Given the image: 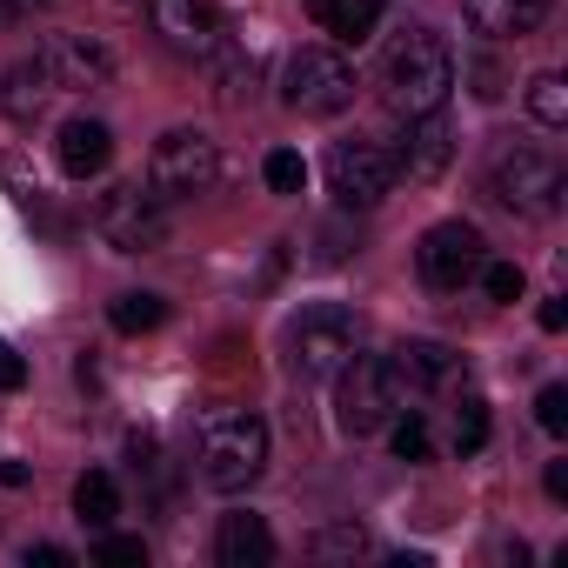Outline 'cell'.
I'll list each match as a JSON object with an SVG mask.
<instances>
[{"label":"cell","instance_id":"1","mask_svg":"<svg viewBox=\"0 0 568 568\" xmlns=\"http://www.w3.org/2000/svg\"><path fill=\"white\" fill-rule=\"evenodd\" d=\"M455 94V54L435 28H408L388 41L382 54V101L395 121H415V114H442Z\"/></svg>","mask_w":568,"mask_h":568},{"label":"cell","instance_id":"2","mask_svg":"<svg viewBox=\"0 0 568 568\" xmlns=\"http://www.w3.org/2000/svg\"><path fill=\"white\" fill-rule=\"evenodd\" d=\"M261 475H267V422L247 415V408L207 415L201 422V481L214 495H241Z\"/></svg>","mask_w":568,"mask_h":568},{"label":"cell","instance_id":"3","mask_svg":"<svg viewBox=\"0 0 568 568\" xmlns=\"http://www.w3.org/2000/svg\"><path fill=\"white\" fill-rule=\"evenodd\" d=\"M561 161L548 154V148H528V141H501L495 148V161H488V194L508 207V214H521V221H548L555 207H561Z\"/></svg>","mask_w":568,"mask_h":568},{"label":"cell","instance_id":"4","mask_svg":"<svg viewBox=\"0 0 568 568\" xmlns=\"http://www.w3.org/2000/svg\"><path fill=\"white\" fill-rule=\"evenodd\" d=\"M355 355H362V315L355 308L322 302V308H302L288 322V368L302 382H335Z\"/></svg>","mask_w":568,"mask_h":568},{"label":"cell","instance_id":"5","mask_svg":"<svg viewBox=\"0 0 568 568\" xmlns=\"http://www.w3.org/2000/svg\"><path fill=\"white\" fill-rule=\"evenodd\" d=\"M94 234L114 247V254H161L174 221H168V201L148 187V181H121L94 201Z\"/></svg>","mask_w":568,"mask_h":568},{"label":"cell","instance_id":"6","mask_svg":"<svg viewBox=\"0 0 568 568\" xmlns=\"http://www.w3.org/2000/svg\"><path fill=\"white\" fill-rule=\"evenodd\" d=\"M355 88H362V74H355V61L342 48H295L288 54V81H281V101H288L295 114H308V121H328V114L355 108Z\"/></svg>","mask_w":568,"mask_h":568},{"label":"cell","instance_id":"7","mask_svg":"<svg viewBox=\"0 0 568 568\" xmlns=\"http://www.w3.org/2000/svg\"><path fill=\"white\" fill-rule=\"evenodd\" d=\"M221 181V141L207 128H168L148 154V187L161 201H194Z\"/></svg>","mask_w":568,"mask_h":568},{"label":"cell","instance_id":"8","mask_svg":"<svg viewBox=\"0 0 568 568\" xmlns=\"http://www.w3.org/2000/svg\"><path fill=\"white\" fill-rule=\"evenodd\" d=\"M335 382H342V402H335L342 435H375V428H388V415L408 402V388L395 382L388 355H355Z\"/></svg>","mask_w":568,"mask_h":568},{"label":"cell","instance_id":"9","mask_svg":"<svg viewBox=\"0 0 568 568\" xmlns=\"http://www.w3.org/2000/svg\"><path fill=\"white\" fill-rule=\"evenodd\" d=\"M481 261H488V241H481L475 221H435L422 234V247H415V267H422V281L435 295H462Z\"/></svg>","mask_w":568,"mask_h":568},{"label":"cell","instance_id":"10","mask_svg":"<svg viewBox=\"0 0 568 568\" xmlns=\"http://www.w3.org/2000/svg\"><path fill=\"white\" fill-rule=\"evenodd\" d=\"M322 174H328V194H335L348 214H355V207H382V201L395 194V161H388L382 141H335L328 161H322Z\"/></svg>","mask_w":568,"mask_h":568},{"label":"cell","instance_id":"11","mask_svg":"<svg viewBox=\"0 0 568 568\" xmlns=\"http://www.w3.org/2000/svg\"><path fill=\"white\" fill-rule=\"evenodd\" d=\"M148 21H154V34H161L174 54H187V61L227 54V34H234L214 0H148Z\"/></svg>","mask_w":568,"mask_h":568},{"label":"cell","instance_id":"12","mask_svg":"<svg viewBox=\"0 0 568 568\" xmlns=\"http://www.w3.org/2000/svg\"><path fill=\"white\" fill-rule=\"evenodd\" d=\"M41 61H48V74H54L61 94H94V88H108L114 68H121L101 34H54V41L41 48Z\"/></svg>","mask_w":568,"mask_h":568},{"label":"cell","instance_id":"13","mask_svg":"<svg viewBox=\"0 0 568 568\" xmlns=\"http://www.w3.org/2000/svg\"><path fill=\"white\" fill-rule=\"evenodd\" d=\"M388 161H395V181L428 187V181H442L448 161H455V128H448L442 114H415V121H402V141L388 148Z\"/></svg>","mask_w":568,"mask_h":568},{"label":"cell","instance_id":"14","mask_svg":"<svg viewBox=\"0 0 568 568\" xmlns=\"http://www.w3.org/2000/svg\"><path fill=\"white\" fill-rule=\"evenodd\" d=\"M388 368L408 395H428V388H448L462 375V355L448 342H428V335H408L402 348H388Z\"/></svg>","mask_w":568,"mask_h":568},{"label":"cell","instance_id":"15","mask_svg":"<svg viewBox=\"0 0 568 568\" xmlns=\"http://www.w3.org/2000/svg\"><path fill=\"white\" fill-rule=\"evenodd\" d=\"M54 161H61L68 181H94V174H108V161H114V134H108V121L74 114V121L61 128V141H54Z\"/></svg>","mask_w":568,"mask_h":568},{"label":"cell","instance_id":"16","mask_svg":"<svg viewBox=\"0 0 568 568\" xmlns=\"http://www.w3.org/2000/svg\"><path fill=\"white\" fill-rule=\"evenodd\" d=\"M462 14L481 41H528L548 21V0H462Z\"/></svg>","mask_w":568,"mask_h":568},{"label":"cell","instance_id":"17","mask_svg":"<svg viewBox=\"0 0 568 568\" xmlns=\"http://www.w3.org/2000/svg\"><path fill=\"white\" fill-rule=\"evenodd\" d=\"M61 88H54V74H48V61H41V48L34 54H21L14 68H8V81H0V108H8V121H41L48 114V101H54Z\"/></svg>","mask_w":568,"mask_h":568},{"label":"cell","instance_id":"18","mask_svg":"<svg viewBox=\"0 0 568 568\" xmlns=\"http://www.w3.org/2000/svg\"><path fill=\"white\" fill-rule=\"evenodd\" d=\"M214 561L221 568H267L274 561V528L247 508L221 515V535H214Z\"/></svg>","mask_w":568,"mask_h":568},{"label":"cell","instance_id":"19","mask_svg":"<svg viewBox=\"0 0 568 568\" xmlns=\"http://www.w3.org/2000/svg\"><path fill=\"white\" fill-rule=\"evenodd\" d=\"M74 515H81L88 528H114V515H121V481H114L108 468H88V475L74 481Z\"/></svg>","mask_w":568,"mask_h":568},{"label":"cell","instance_id":"20","mask_svg":"<svg viewBox=\"0 0 568 568\" xmlns=\"http://www.w3.org/2000/svg\"><path fill=\"white\" fill-rule=\"evenodd\" d=\"M108 322H114V335H154V328H168V302L148 295V288H134V295L108 302Z\"/></svg>","mask_w":568,"mask_h":568},{"label":"cell","instance_id":"21","mask_svg":"<svg viewBox=\"0 0 568 568\" xmlns=\"http://www.w3.org/2000/svg\"><path fill=\"white\" fill-rule=\"evenodd\" d=\"M382 8H388V0H342V8H335V21H328L322 34H335L342 48H362V41L382 28Z\"/></svg>","mask_w":568,"mask_h":568},{"label":"cell","instance_id":"22","mask_svg":"<svg viewBox=\"0 0 568 568\" xmlns=\"http://www.w3.org/2000/svg\"><path fill=\"white\" fill-rule=\"evenodd\" d=\"M521 94H528V114H535L541 128H568V81H561V74H535Z\"/></svg>","mask_w":568,"mask_h":568},{"label":"cell","instance_id":"23","mask_svg":"<svg viewBox=\"0 0 568 568\" xmlns=\"http://www.w3.org/2000/svg\"><path fill=\"white\" fill-rule=\"evenodd\" d=\"M388 448H395V462H428L435 435H428V422H422L415 408H395V415H388Z\"/></svg>","mask_w":568,"mask_h":568},{"label":"cell","instance_id":"24","mask_svg":"<svg viewBox=\"0 0 568 568\" xmlns=\"http://www.w3.org/2000/svg\"><path fill=\"white\" fill-rule=\"evenodd\" d=\"M475 274H481V295H488V302H501V308H515V302L528 295V274H521V261H481Z\"/></svg>","mask_w":568,"mask_h":568},{"label":"cell","instance_id":"25","mask_svg":"<svg viewBox=\"0 0 568 568\" xmlns=\"http://www.w3.org/2000/svg\"><path fill=\"white\" fill-rule=\"evenodd\" d=\"M261 181H267V194H302V187H308V161H302L295 148H274V154L261 161Z\"/></svg>","mask_w":568,"mask_h":568},{"label":"cell","instance_id":"26","mask_svg":"<svg viewBox=\"0 0 568 568\" xmlns=\"http://www.w3.org/2000/svg\"><path fill=\"white\" fill-rule=\"evenodd\" d=\"M481 448H488V402L462 395V408H455V455H481Z\"/></svg>","mask_w":568,"mask_h":568},{"label":"cell","instance_id":"27","mask_svg":"<svg viewBox=\"0 0 568 568\" xmlns=\"http://www.w3.org/2000/svg\"><path fill=\"white\" fill-rule=\"evenodd\" d=\"M214 61H221V54H214ZM214 94H221L227 108H241V101L254 94V61H247V54H234V61H221V68H214Z\"/></svg>","mask_w":568,"mask_h":568},{"label":"cell","instance_id":"28","mask_svg":"<svg viewBox=\"0 0 568 568\" xmlns=\"http://www.w3.org/2000/svg\"><path fill=\"white\" fill-rule=\"evenodd\" d=\"M308 548H315V555H328V561H335V555H348V561H355V555H368V528L342 521V528H322V535H308Z\"/></svg>","mask_w":568,"mask_h":568},{"label":"cell","instance_id":"29","mask_svg":"<svg viewBox=\"0 0 568 568\" xmlns=\"http://www.w3.org/2000/svg\"><path fill=\"white\" fill-rule=\"evenodd\" d=\"M94 561H101V568H141V561H148V541H141V535H108V528H101Z\"/></svg>","mask_w":568,"mask_h":568},{"label":"cell","instance_id":"30","mask_svg":"<svg viewBox=\"0 0 568 568\" xmlns=\"http://www.w3.org/2000/svg\"><path fill=\"white\" fill-rule=\"evenodd\" d=\"M462 74H468L475 101H501V94H508V74H501V61H495V54H475V61H468Z\"/></svg>","mask_w":568,"mask_h":568},{"label":"cell","instance_id":"31","mask_svg":"<svg viewBox=\"0 0 568 568\" xmlns=\"http://www.w3.org/2000/svg\"><path fill=\"white\" fill-rule=\"evenodd\" d=\"M535 428H541V435H568V388H561V382H548V388L535 395Z\"/></svg>","mask_w":568,"mask_h":568},{"label":"cell","instance_id":"32","mask_svg":"<svg viewBox=\"0 0 568 568\" xmlns=\"http://www.w3.org/2000/svg\"><path fill=\"white\" fill-rule=\"evenodd\" d=\"M21 388H28V362H21V348L0 342V395H21Z\"/></svg>","mask_w":568,"mask_h":568},{"label":"cell","instance_id":"33","mask_svg":"<svg viewBox=\"0 0 568 568\" xmlns=\"http://www.w3.org/2000/svg\"><path fill=\"white\" fill-rule=\"evenodd\" d=\"M41 8H54V0H0V28H21V21H34Z\"/></svg>","mask_w":568,"mask_h":568},{"label":"cell","instance_id":"34","mask_svg":"<svg viewBox=\"0 0 568 568\" xmlns=\"http://www.w3.org/2000/svg\"><path fill=\"white\" fill-rule=\"evenodd\" d=\"M535 322H541L548 335H561V328H568V308H561V295H548V302L535 308Z\"/></svg>","mask_w":568,"mask_h":568},{"label":"cell","instance_id":"35","mask_svg":"<svg viewBox=\"0 0 568 568\" xmlns=\"http://www.w3.org/2000/svg\"><path fill=\"white\" fill-rule=\"evenodd\" d=\"M74 555L68 548H54V541H41V548H28V568H68Z\"/></svg>","mask_w":568,"mask_h":568},{"label":"cell","instance_id":"36","mask_svg":"<svg viewBox=\"0 0 568 568\" xmlns=\"http://www.w3.org/2000/svg\"><path fill=\"white\" fill-rule=\"evenodd\" d=\"M541 488H548V501H568V462H548Z\"/></svg>","mask_w":568,"mask_h":568},{"label":"cell","instance_id":"37","mask_svg":"<svg viewBox=\"0 0 568 568\" xmlns=\"http://www.w3.org/2000/svg\"><path fill=\"white\" fill-rule=\"evenodd\" d=\"M0 481H8V488H28V468H21L14 455H0Z\"/></svg>","mask_w":568,"mask_h":568},{"label":"cell","instance_id":"38","mask_svg":"<svg viewBox=\"0 0 568 568\" xmlns=\"http://www.w3.org/2000/svg\"><path fill=\"white\" fill-rule=\"evenodd\" d=\"M335 8H342V0H308V21H315V28H328V21H335Z\"/></svg>","mask_w":568,"mask_h":568}]
</instances>
